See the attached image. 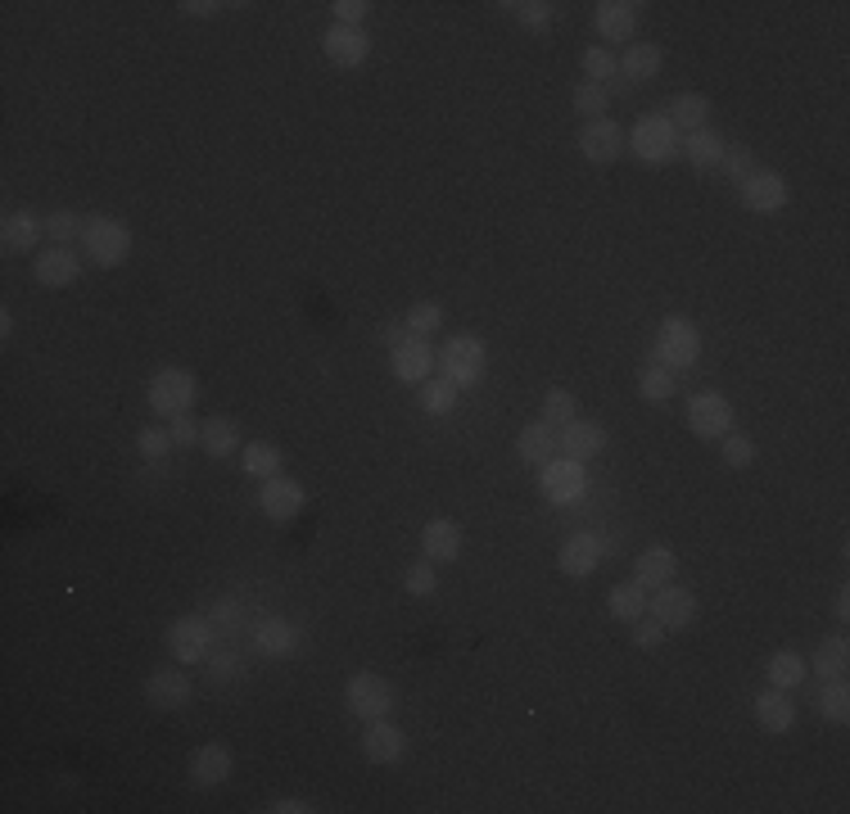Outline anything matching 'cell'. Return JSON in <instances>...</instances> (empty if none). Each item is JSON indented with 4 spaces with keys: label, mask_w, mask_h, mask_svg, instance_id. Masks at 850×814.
Returning a JSON list of instances; mask_svg holds the SVG:
<instances>
[{
    "label": "cell",
    "mask_w": 850,
    "mask_h": 814,
    "mask_svg": "<svg viewBox=\"0 0 850 814\" xmlns=\"http://www.w3.org/2000/svg\"><path fill=\"white\" fill-rule=\"evenodd\" d=\"M661 63H665V54L656 41H629L620 54V78L624 82H652L661 73Z\"/></svg>",
    "instance_id": "cell-31"
},
{
    "label": "cell",
    "mask_w": 850,
    "mask_h": 814,
    "mask_svg": "<svg viewBox=\"0 0 850 814\" xmlns=\"http://www.w3.org/2000/svg\"><path fill=\"white\" fill-rule=\"evenodd\" d=\"M304 503H308L304 485H299V480H290L286 470L271 475V480H263V485H258V512H263L267 520H276V525H290V520L304 512Z\"/></svg>",
    "instance_id": "cell-12"
},
{
    "label": "cell",
    "mask_w": 850,
    "mask_h": 814,
    "mask_svg": "<svg viewBox=\"0 0 850 814\" xmlns=\"http://www.w3.org/2000/svg\"><path fill=\"white\" fill-rule=\"evenodd\" d=\"M580 417V398L571 394V389H547L543 394V417L538 421H547L552 430H561V426H571Z\"/></svg>",
    "instance_id": "cell-42"
},
{
    "label": "cell",
    "mask_w": 850,
    "mask_h": 814,
    "mask_svg": "<svg viewBox=\"0 0 850 814\" xmlns=\"http://www.w3.org/2000/svg\"><path fill=\"white\" fill-rule=\"evenodd\" d=\"M208 678H212V684H240V678H245V656L236 652V647H218V652H208Z\"/></svg>",
    "instance_id": "cell-43"
},
{
    "label": "cell",
    "mask_w": 850,
    "mask_h": 814,
    "mask_svg": "<svg viewBox=\"0 0 850 814\" xmlns=\"http://www.w3.org/2000/svg\"><path fill=\"white\" fill-rule=\"evenodd\" d=\"M606 610L620 621V625H633V621H643V610H648V588L638 584V579H629V584H615L611 593H606Z\"/></svg>",
    "instance_id": "cell-38"
},
{
    "label": "cell",
    "mask_w": 850,
    "mask_h": 814,
    "mask_svg": "<svg viewBox=\"0 0 850 814\" xmlns=\"http://www.w3.org/2000/svg\"><path fill=\"white\" fill-rule=\"evenodd\" d=\"M435 367L457 389H475L484 380V371H488V345H484L480 335H453V339H444V349L435 354Z\"/></svg>",
    "instance_id": "cell-4"
},
{
    "label": "cell",
    "mask_w": 850,
    "mask_h": 814,
    "mask_svg": "<svg viewBox=\"0 0 850 814\" xmlns=\"http://www.w3.org/2000/svg\"><path fill=\"white\" fill-rule=\"evenodd\" d=\"M606 557H611V538H602L597 529H575L556 548V566H561V575H571V579H589Z\"/></svg>",
    "instance_id": "cell-10"
},
{
    "label": "cell",
    "mask_w": 850,
    "mask_h": 814,
    "mask_svg": "<svg viewBox=\"0 0 850 814\" xmlns=\"http://www.w3.org/2000/svg\"><path fill=\"white\" fill-rule=\"evenodd\" d=\"M665 634H670V629H665V625H656L652 616H648V621H633V629H629V638H633V647H638V652H656V647L665 643Z\"/></svg>",
    "instance_id": "cell-52"
},
{
    "label": "cell",
    "mask_w": 850,
    "mask_h": 814,
    "mask_svg": "<svg viewBox=\"0 0 850 814\" xmlns=\"http://www.w3.org/2000/svg\"><path fill=\"white\" fill-rule=\"evenodd\" d=\"M462 543H466L462 525L448 520V516H435V520H425V529H421V557L435 562V566H448V562L462 557Z\"/></svg>",
    "instance_id": "cell-23"
},
{
    "label": "cell",
    "mask_w": 850,
    "mask_h": 814,
    "mask_svg": "<svg viewBox=\"0 0 850 814\" xmlns=\"http://www.w3.org/2000/svg\"><path fill=\"white\" fill-rule=\"evenodd\" d=\"M249 643H254V652L267 656V661H286V656L299 647V629H295L286 616H258V621L249 625Z\"/></svg>",
    "instance_id": "cell-20"
},
{
    "label": "cell",
    "mask_w": 850,
    "mask_h": 814,
    "mask_svg": "<svg viewBox=\"0 0 850 814\" xmlns=\"http://www.w3.org/2000/svg\"><path fill=\"white\" fill-rule=\"evenodd\" d=\"M245 597H236V593H223L218 602L208 606V621H212V629H218L223 638H236L240 629H245Z\"/></svg>",
    "instance_id": "cell-39"
},
{
    "label": "cell",
    "mask_w": 850,
    "mask_h": 814,
    "mask_svg": "<svg viewBox=\"0 0 850 814\" xmlns=\"http://www.w3.org/2000/svg\"><path fill=\"white\" fill-rule=\"evenodd\" d=\"M764 678H769V688H783V693H797L805 678H810V665L801 652L783 647V652H773L769 665H764Z\"/></svg>",
    "instance_id": "cell-33"
},
{
    "label": "cell",
    "mask_w": 850,
    "mask_h": 814,
    "mask_svg": "<svg viewBox=\"0 0 850 814\" xmlns=\"http://www.w3.org/2000/svg\"><path fill=\"white\" fill-rule=\"evenodd\" d=\"M580 155L589 159V163H597V168H611L620 155H624V127L615 122V118H593V122H584L580 127Z\"/></svg>",
    "instance_id": "cell-15"
},
{
    "label": "cell",
    "mask_w": 850,
    "mask_h": 814,
    "mask_svg": "<svg viewBox=\"0 0 850 814\" xmlns=\"http://www.w3.org/2000/svg\"><path fill=\"white\" fill-rule=\"evenodd\" d=\"M832 616H837V621H841V625H846V621H850V597H846V588H841V593H837V597H832Z\"/></svg>",
    "instance_id": "cell-58"
},
{
    "label": "cell",
    "mask_w": 850,
    "mask_h": 814,
    "mask_svg": "<svg viewBox=\"0 0 850 814\" xmlns=\"http://www.w3.org/2000/svg\"><path fill=\"white\" fill-rule=\"evenodd\" d=\"M516 457L530 461V466H547L552 457H561L556 448V430L547 421H530L521 435H516Z\"/></svg>",
    "instance_id": "cell-34"
},
{
    "label": "cell",
    "mask_w": 850,
    "mask_h": 814,
    "mask_svg": "<svg viewBox=\"0 0 850 814\" xmlns=\"http://www.w3.org/2000/svg\"><path fill=\"white\" fill-rule=\"evenodd\" d=\"M606 444H611V439H606V426H602V421H589V417H575L571 426L556 430L561 457H575V461H584V466H589Z\"/></svg>",
    "instance_id": "cell-22"
},
{
    "label": "cell",
    "mask_w": 850,
    "mask_h": 814,
    "mask_svg": "<svg viewBox=\"0 0 850 814\" xmlns=\"http://www.w3.org/2000/svg\"><path fill=\"white\" fill-rule=\"evenodd\" d=\"M199 394H204V385H199L195 371H186V367H159V371L150 376L146 403H150V413H155L159 421H172V417H186V413H190V407L199 403Z\"/></svg>",
    "instance_id": "cell-1"
},
{
    "label": "cell",
    "mask_w": 850,
    "mask_h": 814,
    "mask_svg": "<svg viewBox=\"0 0 850 814\" xmlns=\"http://www.w3.org/2000/svg\"><path fill=\"white\" fill-rule=\"evenodd\" d=\"M498 10H507L525 32H547L552 14H556V6H547V0H507V6H498Z\"/></svg>",
    "instance_id": "cell-41"
},
{
    "label": "cell",
    "mask_w": 850,
    "mask_h": 814,
    "mask_svg": "<svg viewBox=\"0 0 850 814\" xmlns=\"http://www.w3.org/2000/svg\"><path fill=\"white\" fill-rule=\"evenodd\" d=\"M136 453L146 457V461H164L172 453V435L168 426H146V430H136Z\"/></svg>",
    "instance_id": "cell-50"
},
{
    "label": "cell",
    "mask_w": 850,
    "mask_h": 814,
    "mask_svg": "<svg viewBox=\"0 0 850 814\" xmlns=\"http://www.w3.org/2000/svg\"><path fill=\"white\" fill-rule=\"evenodd\" d=\"M683 417H688V430H692L696 439L720 444V439L733 430V403H729L724 394H715V389H701V394L688 398Z\"/></svg>",
    "instance_id": "cell-9"
},
{
    "label": "cell",
    "mask_w": 850,
    "mask_h": 814,
    "mask_svg": "<svg viewBox=\"0 0 850 814\" xmlns=\"http://www.w3.org/2000/svg\"><path fill=\"white\" fill-rule=\"evenodd\" d=\"M231 770H236V756H231L227 742H199L195 752H190V761H186V778L195 787H204V792L223 787L231 778Z\"/></svg>",
    "instance_id": "cell-14"
},
{
    "label": "cell",
    "mask_w": 850,
    "mask_h": 814,
    "mask_svg": "<svg viewBox=\"0 0 850 814\" xmlns=\"http://www.w3.org/2000/svg\"><path fill=\"white\" fill-rule=\"evenodd\" d=\"M648 616H652L656 625H665V629H688V625L696 621V593L670 579V584L652 588V597H648Z\"/></svg>",
    "instance_id": "cell-13"
},
{
    "label": "cell",
    "mask_w": 850,
    "mask_h": 814,
    "mask_svg": "<svg viewBox=\"0 0 850 814\" xmlns=\"http://www.w3.org/2000/svg\"><path fill=\"white\" fill-rule=\"evenodd\" d=\"M538 494L552 507H580L589 498V466L575 457H552L538 466Z\"/></svg>",
    "instance_id": "cell-7"
},
{
    "label": "cell",
    "mask_w": 850,
    "mask_h": 814,
    "mask_svg": "<svg viewBox=\"0 0 850 814\" xmlns=\"http://www.w3.org/2000/svg\"><path fill=\"white\" fill-rule=\"evenodd\" d=\"M638 10L633 0H602V6H593V23H597V37L606 46H629L638 37Z\"/></svg>",
    "instance_id": "cell-21"
},
{
    "label": "cell",
    "mask_w": 850,
    "mask_h": 814,
    "mask_svg": "<svg viewBox=\"0 0 850 814\" xmlns=\"http://www.w3.org/2000/svg\"><path fill=\"white\" fill-rule=\"evenodd\" d=\"M403 588H407V597H431V593L439 588L435 562H425V557H416V562L407 566V575H403Z\"/></svg>",
    "instance_id": "cell-49"
},
{
    "label": "cell",
    "mask_w": 850,
    "mask_h": 814,
    "mask_svg": "<svg viewBox=\"0 0 850 814\" xmlns=\"http://www.w3.org/2000/svg\"><path fill=\"white\" fill-rule=\"evenodd\" d=\"M457 398H462V389L453 380H444V376H431L425 385H416V407L425 417H448L457 407Z\"/></svg>",
    "instance_id": "cell-37"
},
{
    "label": "cell",
    "mask_w": 850,
    "mask_h": 814,
    "mask_svg": "<svg viewBox=\"0 0 850 814\" xmlns=\"http://www.w3.org/2000/svg\"><path fill=\"white\" fill-rule=\"evenodd\" d=\"M46 236V218H37L32 209H14L6 214V222H0V245H6V254H32Z\"/></svg>",
    "instance_id": "cell-27"
},
{
    "label": "cell",
    "mask_w": 850,
    "mask_h": 814,
    "mask_svg": "<svg viewBox=\"0 0 850 814\" xmlns=\"http://www.w3.org/2000/svg\"><path fill=\"white\" fill-rule=\"evenodd\" d=\"M380 339H385V349H394V345H403V339H407V326L389 321V326H380Z\"/></svg>",
    "instance_id": "cell-57"
},
{
    "label": "cell",
    "mask_w": 850,
    "mask_h": 814,
    "mask_svg": "<svg viewBox=\"0 0 850 814\" xmlns=\"http://www.w3.org/2000/svg\"><path fill=\"white\" fill-rule=\"evenodd\" d=\"M403 326H407V335L431 339V335H439V330H444V308H439V304H431V299H421V304H412V308H407Z\"/></svg>",
    "instance_id": "cell-44"
},
{
    "label": "cell",
    "mask_w": 850,
    "mask_h": 814,
    "mask_svg": "<svg viewBox=\"0 0 850 814\" xmlns=\"http://www.w3.org/2000/svg\"><path fill=\"white\" fill-rule=\"evenodd\" d=\"M82 231H87V218L73 214V209H59V214L46 218V236L55 245H73V240H82Z\"/></svg>",
    "instance_id": "cell-47"
},
{
    "label": "cell",
    "mask_w": 850,
    "mask_h": 814,
    "mask_svg": "<svg viewBox=\"0 0 850 814\" xmlns=\"http://www.w3.org/2000/svg\"><path fill=\"white\" fill-rule=\"evenodd\" d=\"M10 335H14V312L0 308V339H10Z\"/></svg>",
    "instance_id": "cell-59"
},
{
    "label": "cell",
    "mask_w": 850,
    "mask_h": 814,
    "mask_svg": "<svg viewBox=\"0 0 850 814\" xmlns=\"http://www.w3.org/2000/svg\"><path fill=\"white\" fill-rule=\"evenodd\" d=\"M814 715L823 719V724H846L850 719V684L846 678H819V688H814Z\"/></svg>",
    "instance_id": "cell-32"
},
{
    "label": "cell",
    "mask_w": 850,
    "mask_h": 814,
    "mask_svg": "<svg viewBox=\"0 0 850 814\" xmlns=\"http://www.w3.org/2000/svg\"><path fill=\"white\" fill-rule=\"evenodd\" d=\"M805 665H810L819 678H846V669H850V638H846V634L823 638Z\"/></svg>",
    "instance_id": "cell-35"
},
{
    "label": "cell",
    "mask_w": 850,
    "mask_h": 814,
    "mask_svg": "<svg viewBox=\"0 0 850 814\" xmlns=\"http://www.w3.org/2000/svg\"><path fill=\"white\" fill-rule=\"evenodd\" d=\"M738 199H742V209L747 214H783L788 209V199H792V190H788V181L778 177V172H755V177H747L742 186H738Z\"/></svg>",
    "instance_id": "cell-18"
},
{
    "label": "cell",
    "mask_w": 850,
    "mask_h": 814,
    "mask_svg": "<svg viewBox=\"0 0 850 814\" xmlns=\"http://www.w3.org/2000/svg\"><path fill=\"white\" fill-rule=\"evenodd\" d=\"M212 643H218V629H212L208 610H190V616H177L168 625V652L177 665H204Z\"/></svg>",
    "instance_id": "cell-8"
},
{
    "label": "cell",
    "mask_w": 850,
    "mask_h": 814,
    "mask_svg": "<svg viewBox=\"0 0 850 814\" xmlns=\"http://www.w3.org/2000/svg\"><path fill=\"white\" fill-rule=\"evenodd\" d=\"M199 430H204V421H195L190 413H186V417H172V421H168L172 448H199Z\"/></svg>",
    "instance_id": "cell-54"
},
{
    "label": "cell",
    "mask_w": 850,
    "mask_h": 814,
    "mask_svg": "<svg viewBox=\"0 0 850 814\" xmlns=\"http://www.w3.org/2000/svg\"><path fill=\"white\" fill-rule=\"evenodd\" d=\"M363 756H367L372 765H380V770L398 765V761L407 756V737H403V728H398L394 719H372L367 733H363Z\"/></svg>",
    "instance_id": "cell-24"
},
{
    "label": "cell",
    "mask_w": 850,
    "mask_h": 814,
    "mask_svg": "<svg viewBox=\"0 0 850 814\" xmlns=\"http://www.w3.org/2000/svg\"><path fill=\"white\" fill-rule=\"evenodd\" d=\"M580 63H584V78L597 82V87H606L611 78H620V54H611L606 46H589V50L580 54Z\"/></svg>",
    "instance_id": "cell-45"
},
{
    "label": "cell",
    "mask_w": 850,
    "mask_h": 814,
    "mask_svg": "<svg viewBox=\"0 0 850 814\" xmlns=\"http://www.w3.org/2000/svg\"><path fill=\"white\" fill-rule=\"evenodd\" d=\"M267 814H308L313 805L308 801H299V796H280V801H271V805H263Z\"/></svg>",
    "instance_id": "cell-56"
},
{
    "label": "cell",
    "mask_w": 850,
    "mask_h": 814,
    "mask_svg": "<svg viewBox=\"0 0 850 814\" xmlns=\"http://www.w3.org/2000/svg\"><path fill=\"white\" fill-rule=\"evenodd\" d=\"M190 697H195V684H190V674H186L181 665H159V669H150V678H146V706H150V711L172 715V711H186Z\"/></svg>",
    "instance_id": "cell-11"
},
{
    "label": "cell",
    "mask_w": 850,
    "mask_h": 814,
    "mask_svg": "<svg viewBox=\"0 0 850 814\" xmlns=\"http://www.w3.org/2000/svg\"><path fill=\"white\" fill-rule=\"evenodd\" d=\"M32 277L46 290H68L82 277V254H73V245H50L32 258Z\"/></svg>",
    "instance_id": "cell-16"
},
{
    "label": "cell",
    "mask_w": 850,
    "mask_h": 814,
    "mask_svg": "<svg viewBox=\"0 0 850 814\" xmlns=\"http://www.w3.org/2000/svg\"><path fill=\"white\" fill-rule=\"evenodd\" d=\"M186 19H218L227 6H223V0H181V6H177Z\"/></svg>",
    "instance_id": "cell-55"
},
{
    "label": "cell",
    "mask_w": 850,
    "mask_h": 814,
    "mask_svg": "<svg viewBox=\"0 0 850 814\" xmlns=\"http://www.w3.org/2000/svg\"><path fill=\"white\" fill-rule=\"evenodd\" d=\"M720 168H724V177H733L738 186H742L747 177H755V172H760V163H755V155H751L747 146H729V150H724V159H720Z\"/></svg>",
    "instance_id": "cell-51"
},
{
    "label": "cell",
    "mask_w": 850,
    "mask_h": 814,
    "mask_svg": "<svg viewBox=\"0 0 850 814\" xmlns=\"http://www.w3.org/2000/svg\"><path fill=\"white\" fill-rule=\"evenodd\" d=\"M330 14H335V23H344V28H363L367 14H372V0H335Z\"/></svg>",
    "instance_id": "cell-53"
},
{
    "label": "cell",
    "mask_w": 850,
    "mask_h": 814,
    "mask_svg": "<svg viewBox=\"0 0 850 814\" xmlns=\"http://www.w3.org/2000/svg\"><path fill=\"white\" fill-rule=\"evenodd\" d=\"M344 706H348V715L353 719H363V724H372V719H389L394 715V706H398V693H394V684L385 674H372V669H358L344 684Z\"/></svg>",
    "instance_id": "cell-6"
},
{
    "label": "cell",
    "mask_w": 850,
    "mask_h": 814,
    "mask_svg": "<svg viewBox=\"0 0 850 814\" xmlns=\"http://www.w3.org/2000/svg\"><path fill=\"white\" fill-rule=\"evenodd\" d=\"M751 715H755V724H760L764 733H792V724H797V702H792V693H783V688H764V693H755Z\"/></svg>",
    "instance_id": "cell-26"
},
{
    "label": "cell",
    "mask_w": 850,
    "mask_h": 814,
    "mask_svg": "<svg viewBox=\"0 0 850 814\" xmlns=\"http://www.w3.org/2000/svg\"><path fill=\"white\" fill-rule=\"evenodd\" d=\"M571 105H575V113L580 118H606L611 113V91L606 87H597V82H580L575 87V96H571Z\"/></svg>",
    "instance_id": "cell-46"
},
{
    "label": "cell",
    "mask_w": 850,
    "mask_h": 814,
    "mask_svg": "<svg viewBox=\"0 0 850 814\" xmlns=\"http://www.w3.org/2000/svg\"><path fill=\"white\" fill-rule=\"evenodd\" d=\"M638 394H643L648 403H670L679 394V376L661 363H648L643 371H638Z\"/></svg>",
    "instance_id": "cell-40"
},
{
    "label": "cell",
    "mask_w": 850,
    "mask_h": 814,
    "mask_svg": "<svg viewBox=\"0 0 850 814\" xmlns=\"http://www.w3.org/2000/svg\"><path fill=\"white\" fill-rule=\"evenodd\" d=\"M720 457H724V466H733V470H747V466L760 457V448H755V439H751V435H738V430H729V435L720 439Z\"/></svg>",
    "instance_id": "cell-48"
},
{
    "label": "cell",
    "mask_w": 850,
    "mask_h": 814,
    "mask_svg": "<svg viewBox=\"0 0 850 814\" xmlns=\"http://www.w3.org/2000/svg\"><path fill=\"white\" fill-rule=\"evenodd\" d=\"M240 466H245L249 480H271V475L286 470V457H280V448H276V444L254 439V444H245V448H240Z\"/></svg>",
    "instance_id": "cell-36"
},
{
    "label": "cell",
    "mask_w": 850,
    "mask_h": 814,
    "mask_svg": "<svg viewBox=\"0 0 850 814\" xmlns=\"http://www.w3.org/2000/svg\"><path fill=\"white\" fill-rule=\"evenodd\" d=\"M724 150H729V141L715 131V127H701V131H688L683 141H679V155L696 168V172H711V168H720V159H724Z\"/></svg>",
    "instance_id": "cell-29"
},
{
    "label": "cell",
    "mask_w": 850,
    "mask_h": 814,
    "mask_svg": "<svg viewBox=\"0 0 850 814\" xmlns=\"http://www.w3.org/2000/svg\"><path fill=\"white\" fill-rule=\"evenodd\" d=\"M389 371L398 385H425L435 371V349H431V339H421V335H407L403 345L389 349Z\"/></svg>",
    "instance_id": "cell-17"
},
{
    "label": "cell",
    "mask_w": 850,
    "mask_h": 814,
    "mask_svg": "<svg viewBox=\"0 0 850 814\" xmlns=\"http://www.w3.org/2000/svg\"><path fill=\"white\" fill-rule=\"evenodd\" d=\"M199 448H204L212 461H227V457H236V453L245 448V430H240V421H236V417H227V413L208 417V421H204V430H199Z\"/></svg>",
    "instance_id": "cell-25"
},
{
    "label": "cell",
    "mask_w": 850,
    "mask_h": 814,
    "mask_svg": "<svg viewBox=\"0 0 850 814\" xmlns=\"http://www.w3.org/2000/svg\"><path fill=\"white\" fill-rule=\"evenodd\" d=\"M711 113H715V105H711V96H701V91H679V96L665 105V118L679 127V136L711 127Z\"/></svg>",
    "instance_id": "cell-30"
},
{
    "label": "cell",
    "mask_w": 850,
    "mask_h": 814,
    "mask_svg": "<svg viewBox=\"0 0 850 814\" xmlns=\"http://www.w3.org/2000/svg\"><path fill=\"white\" fill-rule=\"evenodd\" d=\"M696 358H701V330H696V321L683 317V312H670V317L656 326L652 363H661V367H670V371L679 376V371L696 367Z\"/></svg>",
    "instance_id": "cell-3"
},
{
    "label": "cell",
    "mask_w": 850,
    "mask_h": 814,
    "mask_svg": "<svg viewBox=\"0 0 850 814\" xmlns=\"http://www.w3.org/2000/svg\"><path fill=\"white\" fill-rule=\"evenodd\" d=\"M322 54L335 63V68H363L372 59V37L363 28H344V23H330L322 32Z\"/></svg>",
    "instance_id": "cell-19"
},
{
    "label": "cell",
    "mask_w": 850,
    "mask_h": 814,
    "mask_svg": "<svg viewBox=\"0 0 850 814\" xmlns=\"http://www.w3.org/2000/svg\"><path fill=\"white\" fill-rule=\"evenodd\" d=\"M624 141L633 146V155H638V163H648V168H665V163H674L679 159V127L665 118V109H656V113H648V118H638L633 122V131L624 136Z\"/></svg>",
    "instance_id": "cell-5"
},
{
    "label": "cell",
    "mask_w": 850,
    "mask_h": 814,
    "mask_svg": "<svg viewBox=\"0 0 850 814\" xmlns=\"http://www.w3.org/2000/svg\"><path fill=\"white\" fill-rule=\"evenodd\" d=\"M131 245H136V236H131V227H127L122 218H113V214H96V218H87V231H82V258L96 262L100 271L122 267V262L131 258Z\"/></svg>",
    "instance_id": "cell-2"
},
{
    "label": "cell",
    "mask_w": 850,
    "mask_h": 814,
    "mask_svg": "<svg viewBox=\"0 0 850 814\" xmlns=\"http://www.w3.org/2000/svg\"><path fill=\"white\" fill-rule=\"evenodd\" d=\"M674 575H679V557H674L670 543H648V548L638 553V562H633V579L643 588H661Z\"/></svg>",
    "instance_id": "cell-28"
}]
</instances>
